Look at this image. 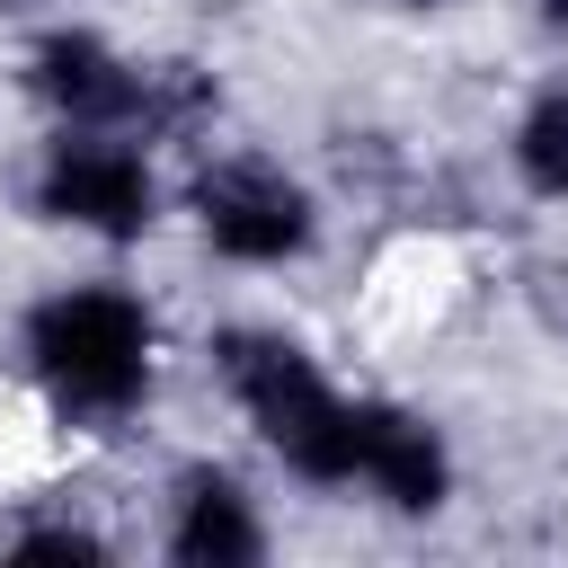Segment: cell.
I'll list each match as a JSON object with an SVG mask.
<instances>
[{
    "label": "cell",
    "mask_w": 568,
    "mask_h": 568,
    "mask_svg": "<svg viewBox=\"0 0 568 568\" xmlns=\"http://www.w3.org/2000/svg\"><path fill=\"white\" fill-rule=\"evenodd\" d=\"M515 178L532 195H568V89L532 98L524 124H515Z\"/></svg>",
    "instance_id": "8"
},
{
    "label": "cell",
    "mask_w": 568,
    "mask_h": 568,
    "mask_svg": "<svg viewBox=\"0 0 568 568\" xmlns=\"http://www.w3.org/2000/svg\"><path fill=\"white\" fill-rule=\"evenodd\" d=\"M9 559H106V541L80 532V524H36V532L9 541Z\"/></svg>",
    "instance_id": "9"
},
{
    "label": "cell",
    "mask_w": 568,
    "mask_h": 568,
    "mask_svg": "<svg viewBox=\"0 0 568 568\" xmlns=\"http://www.w3.org/2000/svg\"><path fill=\"white\" fill-rule=\"evenodd\" d=\"M36 213L62 231H89V240H142L160 213V186H151V160L133 151V133L62 124V142L36 169Z\"/></svg>",
    "instance_id": "3"
},
{
    "label": "cell",
    "mask_w": 568,
    "mask_h": 568,
    "mask_svg": "<svg viewBox=\"0 0 568 568\" xmlns=\"http://www.w3.org/2000/svg\"><path fill=\"white\" fill-rule=\"evenodd\" d=\"M0 9H36V0H0Z\"/></svg>",
    "instance_id": "11"
},
{
    "label": "cell",
    "mask_w": 568,
    "mask_h": 568,
    "mask_svg": "<svg viewBox=\"0 0 568 568\" xmlns=\"http://www.w3.org/2000/svg\"><path fill=\"white\" fill-rule=\"evenodd\" d=\"M213 373H222V390L248 408V426L275 444L284 470H302L311 488H346V479H355L346 399L320 382V364H311L284 328H222V337H213Z\"/></svg>",
    "instance_id": "2"
},
{
    "label": "cell",
    "mask_w": 568,
    "mask_h": 568,
    "mask_svg": "<svg viewBox=\"0 0 568 568\" xmlns=\"http://www.w3.org/2000/svg\"><path fill=\"white\" fill-rule=\"evenodd\" d=\"M399 9H444V0H399Z\"/></svg>",
    "instance_id": "10"
},
{
    "label": "cell",
    "mask_w": 568,
    "mask_h": 568,
    "mask_svg": "<svg viewBox=\"0 0 568 568\" xmlns=\"http://www.w3.org/2000/svg\"><path fill=\"white\" fill-rule=\"evenodd\" d=\"M346 453H355V479L399 506V515H435L444 488H453V462H444V435L417 417V408H390V399H346Z\"/></svg>",
    "instance_id": "6"
},
{
    "label": "cell",
    "mask_w": 568,
    "mask_h": 568,
    "mask_svg": "<svg viewBox=\"0 0 568 568\" xmlns=\"http://www.w3.org/2000/svg\"><path fill=\"white\" fill-rule=\"evenodd\" d=\"M27 364L62 417L106 426V417L142 408V390H151V320L133 293L71 284L27 311Z\"/></svg>",
    "instance_id": "1"
},
{
    "label": "cell",
    "mask_w": 568,
    "mask_h": 568,
    "mask_svg": "<svg viewBox=\"0 0 568 568\" xmlns=\"http://www.w3.org/2000/svg\"><path fill=\"white\" fill-rule=\"evenodd\" d=\"M27 89L89 133H133L142 115V62H124L98 27H44L27 44Z\"/></svg>",
    "instance_id": "5"
},
{
    "label": "cell",
    "mask_w": 568,
    "mask_h": 568,
    "mask_svg": "<svg viewBox=\"0 0 568 568\" xmlns=\"http://www.w3.org/2000/svg\"><path fill=\"white\" fill-rule=\"evenodd\" d=\"M195 231L240 266H284L311 248L320 213H311L302 178H284L275 160H213L195 178Z\"/></svg>",
    "instance_id": "4"
},
{
    "label": "cell",
    "mask_w": 568,
    "mask_h": 568,
    "mask_svg": "<svg viewBox=\"0 0 568 568\" xmlns=\"http://www.w3.org/2000/svg\"><path fill=\"white\" fill-rule=\"evenodd\" d=\"M169 559H186V568H248V559H266V532H257L248 488H240L231 470H186V479H178Z\"/></svg>",
    "instance_id": "7"
}]
</instances>
